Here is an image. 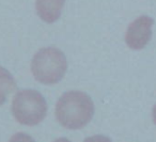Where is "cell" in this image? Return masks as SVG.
<instances>
[{"label": "cell", "mask_w": 156, "mask_h": 142, "mask_svg": "<svg viewBox=\"0 0 156 142\" xmlns=\"http://www.w3.org/2000/svg\"><path fill=\"white\" fill-rule=\"evenodd\" d=\"M94 104L91 97L80 91H69L59 98L56 118L67 129H80L92 120Z\"/></svg>", "instance_id": "obj_1"}, {"label": "cell", "mask_w": 156, "mask_h": 142, "mask_svg": "<svg viewBox=\"0 0 156 142\" xmlns=\"http://www.w3.org/2000/svg\"><path fill=\"white\" fill-rule=\"evenodd\" d=\"M67 61L65 55L55 47L40 49L31 61V71L34 78L44 84L59 82L65 75Z\"/></svg>", "instance_id": "obj_2"}, {"label": "cell", "mask_w": 156, "mask_h": 142, "mask_svg": "<svg viewBox=\"0 0 156 142\" xmlns=\"http://www.w3.org/2000/svg\"><path fill=\"white\" fill-rule=\"evenodd\" d=\"M14 118L23 125L33 126L41 123L47 113V103L39 91L25 89L16 93L12 103Z\"/></svg>", "instance_id": "obj_3"}, {"label": "cell", "mask_w": 156, "mask_h": 142, "mask_svg": "<svg viewBox=\"0 0 156 142\" xmlns=\"http://www.w3.org/2000/svg\"><path fill=\"white\" fill-rule=\"evenodd\" d=\"M154 20L147 15H142L128 26L125 34V42L132 49L139 50L147 46L152 37V26Z\"/></svg>", "instance_id": "obj_4"}, {"label": "cell", "mask_w": 156, "mask_h": 142, "mask_svg": "<svg viewBox=\"0 0 156 142\" xmlns=\"http://www.w3.org/2000/svg\"><path fill=\"white\" fill-rule=\"evenodd\" d=\"M64 3L65 0H37L35 9L42 20L51 24L59 20Z\"/></svg>", "instance_id": "obj_5"}, {"label": "cell", "mask_w": 156, "mask_h": 142, "mask_svg": "<svg viewBox=\"0 0 156 142\" xmlns=\"http://www.w3.org/2000/svg\"><path fill=\"white\" fill-rule=\"evenodd\" d=\"M16 82L12 74L5 67L0 66V105H3L10 93L13 92Z\"/></svg>", "instance_id": "obj_6"}, {"label": "cell", "mask_w": 156, "mask_h": 142, "mask_svg": "<svg viewBox=\"0 0 156 142\" xmlns=\"http://www.w3.org/2000/svg\"><path fill=\"white\" fill-rule=\"evenodd\" d=\"M9 142H35L32 138L29 135L24 133H18L16 135H14L13 137L10 139Z\"/></svg>", "instance_id": "obj_7"}, {"label": "cell", "mask_w": 156, "mask_h": 142, "mask_svg": "<svg viewBox=\"0 0 156 142\" xmlns=\"http://www.w3.org/2000/svg\"><path fill=\"white\" fill-rule=\"evenodd\" d=\"M83 142H111L110 138L103 135H95L85 139Z\"/></svg>", "instance_id": "obj_8"}, {"label": "cell", "mask_w": 156, "mask_h": 142, "mask_svg": "<svg viewBox=\"0 0 156 142\" xmlns=\"http://www.w3.org/2000/svg\"><path fill=\"white\" fill-rule=\"evenodd\" d=\"M54 142H71L69 139H66V138H59V139L55 140Z\"/></svg>", "instance_id": "obj_9"}, {"label": "cell", "mask_w": 156, "mask_h": 142, "mask_svg": "<svg viewBox=\"0 0 156 142\" xmlns=\"http://www.w3.org/2000/svg\"><path fill=\"white\" fill-rule=\"evenodd\" d=\"M152 114H153V121H154V123H155V125H156V105L154 106L153 112H152Z\"/></svg>", "instance_id": "obj_10"}]
</instances>
